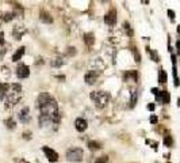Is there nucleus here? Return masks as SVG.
<instances>
[{
	"mask_svg": "<svg viewBox=\"0 0 180 163\" xmlns=\"http://www.w3.org/2000/svg\"><path fill=\"white\" fill-rule=\"evenodd\" d=\"M90 97L91 99L95 102V106L98 109H103L110 101V94H107L104 91H92Z\"/></svg>",
	"mask_w": 180,
	"mask_h": 163,
	"instance_id": "1",
	"label": "nucleus"
},
{
	"mask_svg": "<svg viewBox=\"0 0 180 163\" xmlns=\"http://www.w3.org/2000/svg\"><path fill=\"white\" fill-rule=\"evenodd\" d=\"M83 155H84V151L81 148H71L67 152V159L69 162H81Z\"/></svg>",
	"mask_w": 180,
	"mask_h": 163,
	"instance_id": "2",
	"label": "nucleus"
},
{
	"mask_svg": "<svg viewBox=\"0 0 180 163\" xmlns=\"http://www.w3.org/2000/svg\"><path fill=\"white\" fill-rule=\"evenodd\" d=\"M42 151H43V154H45V156L47 158L49 162H57V160H58V154H57L53 148L45 146V147H42Z\"/></svg>",
	"mask_w": 180,
	"mask_h": 163,
	"instance_id": "3",
	"label": "nucleus"
},
{
	"mask_svg": "<svg viewBox=\"0 0 180 163\" xmlns=\"http://www.w3.org/2000/svg\"><path fill=\"white\" fill-rule=\"evenodd\" d=\"M16 75L20 79H26V78L30 76V68L27 65H24V64H20L19 67L16 68Z\"/></svg>",
	"mask_w": 180,
	"mask_h": 163,
	"instance_id": "4",
	"label": "nucleus"
},
{
	"mask_svg": "<svg viewBox=\"0 0 180 163\" xmlns=\"http://www.w3.org/2000/svg\"><path fill=\"white\" fill-rule=\"evenodd\" d=\"M26 33H27V30H26V27H24V26H19V24H16L15 27L12 29V36H14V38H15V40H20V38L26 34Z\"/></svg>",
	"mask_w": 180,
	"mask_h": 163,
	"instance_id": "5",
	"label": "nucleus"
},
{
	"mask_svg": "<svg viewBox=\"0 0 180 163\" xmlns=\"http://www.w3.org/2000/svg\"><path fill=\"white\" fill-rule=\"evenodd\" d=\"M18 117H19L20 122H24V124L30 122V120H31V115H30V110H28V108L22 109V110L19 111V114H18Z\"/></svg>",
	"mask_w": 180,
	"mask_h": 163,
	"instance_id": "6",
	"label": "nucleus"
},
{
	"mask_svg": "<svg viewBox=\"0 0 180 163\" xmlns=\"http://www.w3.org/2000/svg\"><path fill=\"white\" fill-rule=\"evenodd\" d=\"M104 22L107 24H111V26L115 24V22H117V11L115 10H110L106 14V16H104Z\"/></svg>",
	"mask_w": 180,
	"mask_h": 163,
	"instance_id": "7",
	"label": "nucleus"
},
{
	"mask_svg": "<svg viewBox=\"0 0 180 163\" xmlns=\"http://www.w3.org/2000/svg\"><path fill=\"white\" fill-rule=\"evenodd\" d=\"M98 72L96 71H88L85 73V76H84V80H85L87 84H94L95 82H96V79H98Z\"/></svg>",
	"mask_w": 180,
	"mask_h": 163,
	"instance_id": "8",
	"label": "nucleus"
},
{
	"mask_svg": "<svg viewBox=\"0 0 180 163\" xmlns=\"http://www.w3.org/2000/svg\"><path fill=\"white\" fill-rule=\"evenodd\" d=\"M74 128H76L79 132H84L87 128H88V122H87V120L76 118V121H74Z\"/></svg>",
	"mask_w": 180,
	"mask_h": 163,
	"instance_id": "9",
	"label": "nucleus"
},
{
	"mask_svg": "<svg viewBox=\"0 0 180 163\" xmlns=\"http://www.w3.org/2000/svg\"><path fill=\"white\" fill-rule=\"evenodd\" d=\"M130 80H133V82H137L138 80L137 71H127L125 73V82H130Z\"/></svg>",
	"mask_w": 180,
	"mask_h": 163,
	"instance_id": "10",
	"label": "nucleus"
},
{
	"mask_svg": "<svg viewBox=\"0 0 180 163\" xmlns=\"http://www.w3.org/2000/svg\"><path fill=\"white\" fill-rule=\"evenodd\" d=\"M10 90V83H0V99H6Z\"/></svg>",
	"mask_w": 180,
	"mask_h": 163,
	"instance_id": "11",
	"label": "nucleus"
},
{
	"mask_svg": "<svg viewBox=\"0 0 180 163\" xmlns=\"http://www.w3.org/2000/svg\"><path fill=\"white\" fill-rule=\"evenodd\" d=\"M24 50H26V48L24 46H20V48H18V50H16L15 53H14V56H12V61H15V63H18L22 57H23L24 55Z\"/></svg>",
	"mask_w": 180,
	"mask_h": 163,
	"instance_id": "12",
	"label": "nucleus"
},
{
	"mask_svg": "<svg viewBox=\"0 0 180 163\" xmlns=\"http://www.w3.org/2000/svg\"><path fill=\"white\" fill-rule=\"evenodd\" d=\"M39 19L42 20L43 23H51V22H53V16L46 11H41V14H39Z\"/></svg>",
	"mask_w": 180,
	"mask_h": 163,
	"instance_id": "13",
	"label": "nucleus"
},
{
	"mask_svg": "<svg viewBox=\"0 0 180 163\" xmlns=\"http://www.w3.org/2000/svg\"><path fill=\"white\" fill-rule=\"evenodd\" d=\"M84 42H85L88 46H92V45L95 44V37L92 33H87V34H84Z\"/></svg>",
	"mask_w": 180,
	"mask_h": 163,
	"instance_id": "14",
	"label": "nucleus"
},
{
	"mask_svg": "<svg viewBox=\"0 0 180 163\" xmlns=\"http://www.w3.org/2000/svg\"><path fill=\"white\" fill-rule=\"evenodd\" d=\"M88 148H90L91 151H96V150H100V148H102V144L99 143V141L91 140V141H88Z\"/></svg>",
	"mask_w": 180,
	"mask_h": 163,
	"instance_id": "15",
	"label": "nucleus"
},
{
	"mask_svg": "<svg viewBox=\"0 0 180 163\" xmlns=\"http://www.w3.org/2000/svg\"><path fill=\"white\" fill-rule=\"evenodd\" d=\"M167 79H168V76H167V72L160 68L158 69V83H167Z\"/></svg>",
	"mask_w": 180,
	"mask_h": 163,
	"instance_id": "16",
	"label": "nucleus"
},
{
	"mask_svg": "<svg viewBox=\"0 0 180 163\" xmlns=\"http://www.w3.org/2000/svg\"><path fill=\"white\" fill-rule=\"evenodd\" d=\"M171 101V95H169L168 91H161V104H169Z\"/></svg>",
	"mask_w": 180,
	"mask_h": 163,
	"instance_id": "17",
	"label": "nucleus"
},
{
	"mask_svg": "<svg viewBox=\"0 0 180 163\" xmlns=\"http://www.w3.org/2000/svg\"><path fill=\"white\" fill-rule=\"evenodd\" d=\"M4 124H6V127H7V129H11V131H14L16 128V124H15V121L12 118H7L6 121H4Z\"/></svg>",
	"mask_w": 180,
	"mask_h": 163,
	"instance_id": "18",
	"label": "nucleus"
},
{
	"mask_svg": "<svg viewBox=\"0 0 180 163\" xmlns=\"http://www.w3.org/2000/svg\"><path fill=\"white\" fill-rule=\"evenodd\" d=\"M137 97H138V92L136 90L131 91V99H130V108H134L136 104H137Z\"/></svg>",
	"mask_w": 180,
	"mask_h": 163,
	"instance_id": "19",
	"label": "nucleus"
},
{
	"mask_svg": "<svg viewBox=\"0 0 180 163\" xmlns=\"http://www.w3.org/2000/svg\"><path fill=\"white\" fill-rule=\"evenodd\" d=\"M12 18H14V14H12V12H4L3 15L0 16V19L4 20V22H10V20H12Z\"/></svg>",
	"mask_w": 180,
	"mask_h": 163,
	"instance_id": "20",
	"label": "nucleus"
},
{
	"mask_svg": "<svg viewBox=\"0 0 180 163\" xmlns=\"http://www.w3.org/2000/svg\"><path fill=\"white\" fill-rule=\"evenodd\" d=\"M146 52H148L149 56H150V57L153 59V61H160V59H158V55H157L154 50H152L150 48H146Z\"/></svg>",
	"mask_w": 180,
	"mask_h": 163,
	"instance_id": "21",
	"label": "nucleus"
},
{
	"mask_svg": "<svg viewBox=\"0 0 180 163\" xmlns=\"http://www.w3.org/2000/svg\"><path fill=\"white\" fill-rule=\"evenodd\" d=\"M164 144L167 146V147H172L173 146V139H172V136H169V135H167L164 137Z\"/></svg>",
	"mask_w": 180,
	"mask_h": 163,
	"instance_id": "22",
	"label": "nucleus"
},
{
	"mask_svg": "<svg viewBox=\"0 0 180 163\" xmlns=\"http://www.w3.org/2000/svg\"><path fill=\"white\" fill-rule=\"evenodd\" d=\"M63 64H64V60L63 59H54V60H51V67L58 68V67H61Z\"/></svg>",
	"mask_w": 180,
	"mask_h": 163,
	"instance_id": "23",
	"label": "nucleus"
},
{
	"mask_svg": "<svg viewBox=\"0 0 180 163\" xmlns=\"http://www.w3.org/2000/svg\"><path fill=\"white\" fill-rule=\"evenodd\" d=\"M14 16H22V14H23V10H22V7H20L19 4H16L15 6V10H14Z\"/></svg>",
	"mask_w": 180,
	"mask_h": 163,
	"instance_id": "24",
	"label": "nucleus"
},
{
	"mask_svg": "<svg viewBox=\"0 0 180 163\" xmlns=\"http://www.w3.org/2000/svg\"><path fill=\"white\" fill-rule=\"evenodd\" d=\"M107 162H108V156L107 155L99 156V158H96V160H95V163H107Z\"/></svg>",
	"mask_w": 180,
	"mask_h": 163,
	"instance_id": "25",
	"label": "nucleus"
},
{
	"mask_svg": "<svg viewBox=\"0 0 180 163\" xmlns=\"http://www.w3.org/2000/svg\"><path fill=\"white\" fill-rule=\"evenodd\" d=\"M123 27H125L126 33H127V34H129L130 37L133 36V29H131V26H130V24L127 23V22H125V23H123Z\"/></svg>",
	"mask_w": 180,
	"mask_h": 163,
	"instance_id": "26",
	"label": "nucleus"
},
{
	"mask_svg": "<svg viewBox=\"0 0 180 163\" xmlns=\"http://www.w3.org/2000/svg\"><path fill=\"white\" fill-rule=\"evenodd\" d=\"M133 53H134V59H136V61L140 63V61H141V56H140V53H138L137 48H133Z\"/></svg>",
	"mask_w": 180,
	"mask_h": 163,
	"instance_id": "27",
	"label": "nucleus"
},
{
	"mask_svg": "<svg viewBox=\"0 0 180 163\" xmlns=\"http://www.w3.org/2000/svg\"><path fill=\"white\" fill-rule=\"evenodd\" d=\"M74 55H76V48L69 46V48L67 49V56H74Z\"/></svg>",
	"mask_w": 180,
	"mask_h": 163,
	"instance_id": "28",
	"label": "nucleus"
},
{
	"mask_svg": "<svg viewBox=\"0 0 180 163\" xmlns=\"http://www.w3.org/2000/svg\"><path fill=\"white\" fill-rule=\"evenodd\" d=\"M149 121H150V124H157V121H158V118H157V115L152 114V115H150V118H149Z\"/></svg>",
	"mask_w": 180,
	"mask_h": 163,
	"instance_id": "29",
	"label": "nucleus"
},
{
	"mask_svg": "<svg viewBox=\"0 0 180 163\" xmlns=\"http://www.w3.org/2000/svg\"><path fill=\"white\" fill-rule=\"evenodd\" d=\"M168 16H169V19H171V20H173V19H175V11L168 10Z\"/></svg>",
	"mask_w": 180,
	"mask_h": 163,
	"instance_id": "30",
	"label": "nucleus"
},
{
	"mask_svg": "<svg viewBox=\"0 0 180 163\" xmlns=\"http://www.w3.org/2000/svg\"><path fill=\"white\" fill-rule=\"evenodd\" d=\"M4 45V33L0 31V46H3Z\"/></svg>",
	"mask_w": 180,
	"mask_h": 163,
	"instance_id": "31",
	"label": "nucleus"
},
{
	"mask_svg": "<svg viewBox=\"0 0 180 163\" xmlns=\"http://www.w3.org/2000/svg\"><path fill=\"white\" fill-rule=\"evenodd\" d=\"M15 163H28L26 159H23V158H16L15 159Z\"/></svg>",
	"mask_w": 180,
	"mask_h": 163,
	"instance_id": "32",
	"label": "nucleus"
},
{
	"mask_svg": "<svg viewBox=\"0 0 180 163\" xmlns=\"http://www.w3.org/2000/svg\"><path fill=\"white\" fill-rule=\"evenodd\" d=\"M146 108H148V110L153 111V110H154V108H156V106H154V104H152V102H150V104H148V106H146Z\"/></svg>",
	"mask_w": 180,
	"mask_h": 163,
	"instance_id": "33",
	"label": "nucleus"
},
{
	"mask_svg": "<svg viewBox=\"0 0 180 163\" xmlns=\"http://www.w3.org/2000/svg\"><path fill=\"white\" fill-rule=\"evenodd\" d=\"M150 91H152V94H153V95H157V94L160 92V91H158V88H156V87H153L152 90H150Z\"/></svg>",
	"mask_w": 180,
	"mask_h": 163,
	"instance_id": "34",
	"label": "nucleus"
},
{
	"mask_svg": "<svg viewBox=\"0 0 180 163\" xmlns=\"http://www.w3.org/2000/svg\"><path fill=\"white\" fill-rule=\"evenodd\" d=\"M30 135H31V133H30V132H24V133H23L24 139H30V137H31V136H30Z\"/></svg>",
	"mask_w": 180,
	"mask_h": 163,
	"instance_id": "35",
	"label": "nucleus"
},
{
	"mask_svg": "<svg viewBox=\"0 0 180 163\" xmlns=\"http://www.w3.org/2000/svg\"><path fill=\"white\" fill-rule=\"evenodd\" d=\"M176 49H177V53L180 55V40H177V42H176Z\"/></svg>",
	"mask_w": 180,
	"mask_h": 163,
	"instance_id": "36",
	"label": "nucleus"
},
{
	"mask_svg": "<svg viewBox=\"0 0 180 163\" xmlns=\"http://www.w3.org/2000/svg\"><path fill=\"white\" fill-rule=\"evenodd\" d=\"M177 34H179V36H180V24H179V26H177Z\"/></svg>",
	"mask_w": 180,
	"mask_h": 163,
	"instance_id": "37",
	"label": "nucleus"
},
{
	"mask_svg": "<svg viewBox=\"0 0 180 163\" xmlns=\"http://www.w3.org/2000/svg\"><path fill=\"white\" fill-rule=\"evenodd\" d=\"M177 105H179V106H180V98H179V99H177Z\"/></svg>",
	"mask_w": 180,
	"mask_h": 163,
	"instance_id": "38",
	"label": "nucleus"
}]
</instances>
